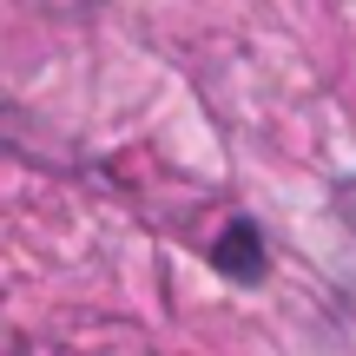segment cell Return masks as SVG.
<instances>
[{
	"mask_svg": "<svg viewBox=\"0 0 356 356\" xmlns=\"http://www.w3.org/2000/svg\"><path fill=\"white\" fill-rule=\"evenodd\" d=\"M211 264L225 270V277H238V284H257V277H264V238H257L251 218H231V225L218 231Z\"/></svg>",
	"mask_w": 356,
	"mask_h": 356,
	"instance_id": "obj_1",
	"label": "cell"
}]
</instances>
